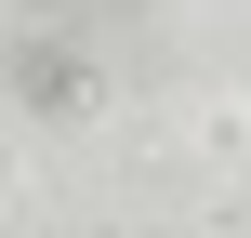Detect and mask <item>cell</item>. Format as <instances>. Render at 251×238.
<instances>
[{
	"label": "cell",
	"mask_w": 251,
	"mask_h": 238,
	"mask_svg": "<svg viewBox=\"0 0 251 238\" xmlns=\"http://www.w3.org/2000/svg\"><path fill=\"white\" fill-rule=\"evenodd\" d=\"M26 106H93V66H66V53H26Z\"/></svg>",
	"instance_id": "6da1fadb"
}]
</instances>
